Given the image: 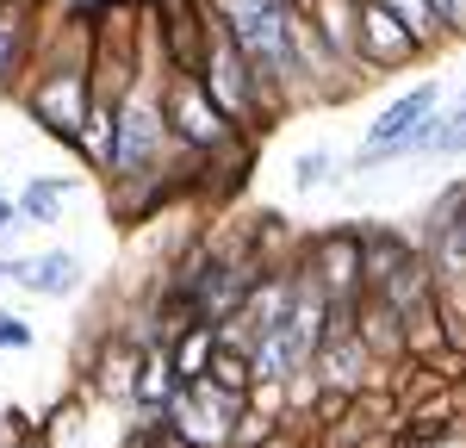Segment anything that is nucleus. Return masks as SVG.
Instances as JSON below:
<instances>
[{"label":"nucleus","instance_id":"aec40b11","mask_svg":"<svg viewBox=\"0 0 466 448\" xmlns=\"http://www.w3.org/2000/svg\"><path fill=\"white\" fill-rule=\"evenodd\" d=\"M461 187H466V181H461Z\"/></svg>","mask_w":466,"mask_h":448},{"label":"nucleus","instance_id":"39448f33","mask_svg":"<svg viewBox=\"0 0 466 448\" xmlns=\"http://www.w3.org/2000/svg\"><path fill=\"white\" fill-rule=\"evenodd\" d=\"M423 56V44L404 32V19H398L386 0H360V69L367 81H380L386 69H410Z\"/></svg>","mask_w":466,"mask_h":448},{"label":"nucleus","instance_id":"ddd939ff","mask_svg":"<svg viewBox=\"0 0 466 448\" xmlns=\"http://www.w3.org/2000/svg\"><path fill=\"white\" fill-rule=\"evenodd\" d=\"M69 193H75V181H63V175H56V181L19 187V199H13V206H19V219H25V224H50L56 212H63V199H69Z\"/></svg>","mask_w":466,"mask_h":448},{"label":"nucleus","instance_id":"6e6552de","mask_svg":"<svg viewBox=\"0 0 466 448\" xmlns=\"http://www.w3.org/2000/svg\"><path fill=\"white\" fill-rule=\"evenodd\" d=\"M44 25H37V0H0V94L19 87V75L32 69V50Z\"/></svg>","mask_w":466,"mask_h":448},{"label":"nucleus","instance_id":"f3484780","mask_svg":"<svg viewBox=\"0 0 466 448\" xmlns=\"http://www.w3.org/2000/svg\"><path fill=\"white\" fill-rule=\"evenodd\" d=\"M435 13H441V25L454 44H466V0H435Z\"/></svg>","mask_w":466,"mask_h":448},{"label":"nucleus","instance_id":"7ed1b4c3","mask_svg":"<svg viewBox=\"0 0 466 448\" xmlns=\"http://www.w3.org/2000/svg\"><path fill=\"white\" fill-rule=\"evenodd\" d=\"M162 100H168V131H175V144L193 149V156H218V149L237 144V137H249L243 125H230V118H224V107L206 94V81H199V75L168 69Z\"/></svg>","mask_w":466,"mask_h":448},{"label":"nucleus","instance_id":"9d476101","mask_svg":"<svg viewBox=\"0 0 466 448\" xmlns=\"http://www.w3.org/2000/svg\"><path fill=\"white\" fill-rule=\"evenodd\" d=\"M410 256H417V249H410L398 230H373V224H367V243H360V280H367V287H386Z\"/></svg>","mask_w":466,"mask_h":448},{"label":"nucleus","instance_id":"1a4fd4ad","mask_svg":"<svg viewBox=\"0 0 466 448\" xmlns=\"http://www.w3.org/2000/svg\"><path fill=\"white\" fill-rule=\"evenodd\" d=\"M13 280L25 287V293L37 299H63L81 287V256H69V249H50V256H19L13 261Z\"/></svg>","mask_w":466,"mask_h":448},{"label":"nucleus","instance_id":"2eb2a0df","mask_svg":"<svg viewBox=\"0 0 466 448\" xmlns=\"http://www.w3.org/2000/svg\"><path fill=\"white\" fill-rule=\"evenodd\" d=\"M336 181V156L329 149H299L292 156V187L299 193H318V187H329Z\"/></svg>","mask_w":466,"mask_h":448},{"label":"nucleus","instance_id":"f03ea898","mask_svg":"<svg viewBox=\"0 0 466 448\" xmlns=\"http://www.w3.org/2000/svg\"><path fill=\"white\" fill-rule=\"evenodd\" d=\"M206 6H212V0H206ZM199 81H206V94H212L218 107H224L230 125H243V131H261V118L274 125L268 94H261L249 56H243V44H237L230 25H224V13H218V6H212V32H206V69H199Z\"/></svg>","mask_w":466,"mask_h":448},{"label":"nucleus","instance_id":"6ab92c4d","mask_svg":"<svg viewBox=\"0 0 466 448\" xmlns=\"http://www.w3.org/2000/svg\"><path fill=\"white\" fill-rule=\"evenodd\" d=\"M6 280H13V261H0V287H6Z\"/></svg>","mask_w":466,"mask_h":448},{"label":"nucleus","instance_id":"f8f14e48","mask_svg":"<svg viewBox=\"0 0 466 448\" xmlns=\"http://www.w3.org/2000/svg\"><path fill=\"white\" fill-rule=\"evenodd\" d=\"M386 6L404 19V32L423 44V56H430V50H441V44H454V37H448V25H441V13H435V0H386Z\"/></svg>","mask_w":466,"mask_h":448},{"label":"nucleus","instance_id":"f257e3e1","mask_svg":"<svg viewBox=\"0 0 466 448\" xmlns=\"http://www.w3.org/2000/svg\"><path fill=\"white\" fill-rule=\"evenodd\" d=\"M168 69V63H162ZM156 69V50L144 56V75L131 81V94L118 100V137H112V175L118 181H149V175H168V144H175V131H168V100H162V87H168V75Z\"/></svg>","mask_w":466,"mask_h":448},{"label":"nucleus","instance_id":"423d86ee","mask_svg":"<svg viewBox=\"0 0 466 448\" xmlns=\"http://www.w3.org/2000/svg\"><path fill=\"white\" fill-rule=\"evenodd\" d=\"M360 243H367L360 224H336V230H323L318 243H311L305 268L318 274V287L329 299H360L367 293V280H360Z\"/></svg>","mask_w":466,"mask_h":448},{"label":"nucleus","instance_id":"4468645a","mask_svg":"<svg viewBox=\"0 0 466 448\" xmlns=\"http://www.w3.org/2000/svg\"><path fill=\"white\" fill-rule=\"evenodd\" d=\"M430 156H466V94H461V100H454L448 112H435Z\"/></svg>","mask_w":466,"mask_h":448},{"label":"nucleus","instance_id":"20e7f679","mask_svg":"<svg viewBox=\"0 0 466 448\" xmlns=\"http://www.w3.org/2000/svg\"><path fill=\"white\" fill-rule=\"evenodd\" d=\"M435 112H441V81L430 75V81H417L410 94H398L392 107H386L380 118H373V125H367V144H360L355 168L367 175V168H380V162H404V156H398V144H404L417 125H430Z\"/></svg>","mask_w":466,"mask_h":448},{"label":"nucleus","instance_id":"dca6fc26","mask_svg":"<svg viewBox=\"0 0 466 448\" xmlns=\"http://www.w3.org/2000/svg\"><path fill=\"white\" fill-rule=\"evenodd\" d=\"M0 349H32V324L13 318V311H0Z\"/></svg>","mask_w":466,"mask_h":448},{"label":"nucleus","instance_id":"9b49d317","mask_svg":"<svg viewBox=\"0 0 466 448\" xmlns=\"http://www.w3.org/2000/svg\"><path fill=\"white\" fill-rule=\"evenodd\" d=\"M212 349H218V324H193V331H180L175 342H168L180 386H187V380H206V368H212Z\"/></svg>","mask_w":466,"mask_h":448},{"label":"nucleus","instance_id":"0eeeda50","mask_svg":"<svg viewBox=\"0 0 466 448\" xmlns=\"http://www.w3.org/2000/svg\"><path fill=\"white\" fill-rule=\"evenodd\" d=\"M311 380H318V392H342V399H355L367 392V380L380 368V355L360 342V331H342V336H323L318 355H311Z\"/></svg>","mask_w":466,"mask_h":448},{"label":"nucleus","instance_id":"a211bd4d","mask_svg":"<svg viewBox=\"0 0 466 448\" xmlns=\"http://www.w3.org/2000/svg\"><path fill=\"white\" fill-rule=\"evenodd\" d=\"M13 224H25V219H19V206H13V199H0V230H13Z\"/></svg>","mask_w":466,"mask_h":448}]
</instances>
